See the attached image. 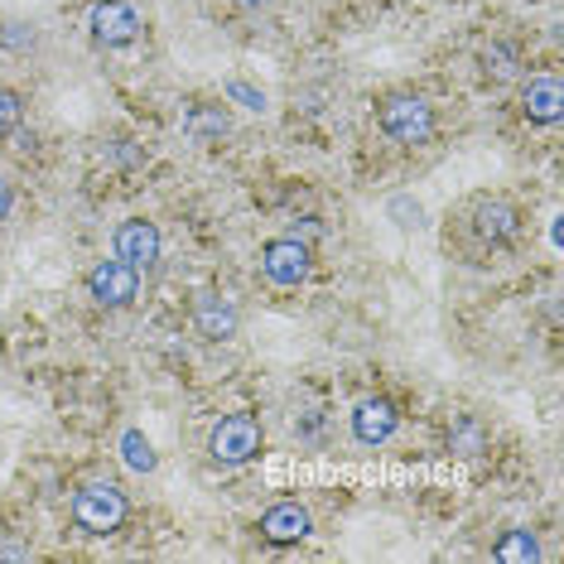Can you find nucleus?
I'll return each instance as SVG.
<instances>
[{"label": "nucleus", "mask_w": 564, "mask_h": 564, "mask_svg": "<svg viewBox=\"0 0 564 564\" xmlns=\"http://www.w3.org/2000/svg\"><path fill=\"white\" fill-rule=\"evenodd\" d=\"M434 107H430V97H420V93H387L377 101V131L391 140V145H405V150H415V145H430L434 140Z\"/></svg>", "instance_id": "obj_1"}, {"label": "nucleus", "mask_w": 564, "mask_h": 564, "mask_svg": "<svg viewBox=\"0 0 564 564\" xmlns=\"http://www.w3.org/2000/svg\"><path fill=\"white\" fill-rule=\"evenodd\" d=\"M126 517H131V497H126L121 482H83L73 492V521H78L83 535H117Z\"/></svg>", "instance_id": "obj_2"}, {"label": "nucleus", "mask_w": 564, "mask_h": 564, "mask_svg": "<svg viewBox=\"0 0 564 564\" xmlns=\"http://www.w3.org/2000/svg\"><path fill=\"white\" fill-rule=\"evenodd\" d=\"M464 223H468V232L478 237L482 247L497 251V247H511V241L521 237L525 213L507 194H473L468 208H464Z\"/></svg>", "instance_id": "obj_3"}, {"label": "nucleus", "mask_w": 564, "mask_h": 564, "mask_svg": "<svg viewBox=\"0 0 564 564\" xmlns=\"http://www.w3.org/2000/svg\"><path fill=\"white\" fill-rule=\"evenodd\" d=\"M265 434H261V420L251 410H237V415H223L208 434V458L217 468H241L261 454Z\"/></svg>", "instance_id": "obj_4"}, {"label": "nucleus", "mask_w": 564, "mask_h": 564, "mask_svg": "<svg viewBox=\"0 0 564 564\" xmlns=\"http://www.w3.org/2000/svg\"><path fill=\"white\" fill-rule=\"evenodd\" d=\"M261 275L275 290H300L314 275V247L300 237H271L261 247Z\"/></svg>", "instance_id": "obj_5"}, {"label": "nucleus", "mask_w": 564, "mask_h": 564, "mask_svg": "<svg viewBox=\"0 0 564 564\" xmlns=\"http://www.w3.org/2000/svg\"><path fill=\"white\" fill-rule=\"evenodd\" d=\"M87 30H93V40L101 48H131L145 34V20H140V10L131 0H97L87 10Z\"/></svg>", "instance_id": "obj_6"}, {"label": "nucleus", "mask_w": 564, "mask_h": 564, "mask_svg": "<svg viewBox=\"0 0 564 564\" xmlns=\"http://www.w3.org/2000/svg\"><path fill=\"white\" fill-rule=\"evenodd\" d=\"M87 294H93V304H101V310H126V304H135V294H140V271L126 265L121 256L97 261L93 271H87Z\"/></svg>", "instance_id": "obj_7"}, {"label": "nucleus", "mask_w": 564, "mask_h": 564, "mask_svg": "<svg viewBox=\"0 0 564 564\" xmlns=\"http://www.w3.org/2000/svg\"><path fill=\"white\" fill-rule=\"evenodd\" d=\"M160 251H164V241L150 217H126V223H117V232H111V256H121L135 271H155Z\"/></svg>", "instance_id": "obj_8"}, {"label": "nucleus", "mask_w": 564, "mask_h": 564, "mask_svg": "<svg viewBox=\"0 0 564 564\" xmlns=\"http://www.w3.org/2000/svg\"><path fill=\"white\" fill-rule=\"evenodd\" d=\"M184 140L188 145H198V150H213V145H223L227 135H232V111L223 107V101H188L184 107Z\"/></svg>", "instance_id": "obj_9"}, {"label": "nucleus", "mask_w": 564, "mask_h": 564, "mask_svg": "<svg viewBox=\"0 0 564 564\" xmlns=\"http://www.w3.org/2000/svg\"><path fill=\"white\" fill-rule=\"evenodd\" d=\"M564 111V83L560 73H531L521 83V117L531 126H555Z\"/></svg>", "instance_id": "obj_10"}, {"label": "nucleus", "mask_w": 564, "mask_h": 564, "mask_svg": "<svg viewBox=\"0 0 564 564\" xmlns=\"http://www.w3.org/2000/svg\"><path fill=\"white\" fill-rule=\"evenodd\" d=\"M194 328H198V338H208V343L237 338V328H241L237 304L227 300V294H217V290H203L194 300Z\"/></svg>", "instance_id": "obj_11"}, {"label": "nucleus", "mask_w": 564, "mask_h": 564, "mask_svg": "<svg viewBox=\"0 0 564 564\" xmlns=\"http://www.w3.org/2000/svg\"><path fill=\"white\" fill-rule=\"evenodd\" d=\"M395 430H401V410H395V401H387V395H367V401L352 405L357 444H387Z\"/></svg>", "instance_id": "obj_12"}, {"label": "nucleus", "mask_w": 564, "mask_h": 564, "mask_svg": "<svg viewBox=\"0 0 564 564\" xmlns=\"http://www.w3.org/2000/svg\"><path fill=\"white\" fill-rule=\"evenodd\" d=\"M256 531H261L265 545H294L314 531V517H310V507H300V502H280V507L265 511Z\"/></svg>", "instance_id": "obj_13"}, {"label": "nucleus", "mask_w": 564, "mask_h": 564, "mask_svg": "<svg viewBox=\"0 0 564 564\" xmlns=\"http://www.w3.org/2000/svg\"><path fill=\"white\" fill-rule=\"evenodd\" d=\"M444 448L454 458H482L487 454V425L478 415H454L448 420V434H444Z\"/></svg>", "instance_id": "obj_14"}, {"label": "nucleus", "mask_w": 564, "mask_h": 564, "mask_svg": "<svg viewBox=\"0 0 564 564\" xmlns=\"http://www.w3.org/2000/svg\"><path fill=\"white\" fill-rule=\"evenodd\" d=\"M492 560H502V564H531V560H541V541H535L531 531H507L502 541L492 545Z\"/></svg>", "instance_id": "obj_15"}, {"label": "nucleus", "mask_w": 564, "mask_h": 564, "mask_svg": "<svg viewBox=\"0 0 564 564\" xmlns=\"http://www.w3.org/2000/svg\"><path fill=\"white\" fill-rule=\"evenodd\" d=\"M517 73H521V58H517L511 44H492L482 54V78L487 83H507V78H517Z\"/></svg>", "instance_id": "obj_16"}, {"label": "nucleus", "mask_w": 564, "mask_h": 564, "mask_svg": "<svg viewBox=\"0 0 564 564\" xmlns=\"http://www.w3.org/2000/svg\"><path fill=\"white\" fill-rule=\"evenodd\" d=\"M121 458H126V468H135V473L155 468V448H150V440L140 430H126L121 434Z\"/></svg>", "instance_id": "obj_17"}, {"label": "nucleus", "mask_w": 564, "mask_h": 564, "mask_svg": "<svg viewBox=\"0 0 564 564\" xmlns=\"http://www.w3.org/2000/svg\"><path fill=\"white\" fill-rule=\"evenodd\" d=\"M24 126V93L0 87V140H10Z\"/></svg>", "instance_id": "obj_18"}, {"label": "nucleus", "mask_w": 564, "mask_h": 564, "mask_svg": "<svg viewBox=\"0 0 564 564\" xmlns=\"http://www.w3.org/2000/svg\"><path fill=\"white\" fill-rule=\"evenodd\" d=\"M223 97H227V101H237L241 111H256V117L265 111V93H261V87H251V83H241V78L223 83Z\"/></svg>", "instance_id": "obj_19"}, {"label": "nucleus", "mask_w": 564, "mask_h": 564, "mask_svg": "<svg viewBox=\"0 0 564 564\" xmlns=\"http://www.w3.org/2000/svg\"><path fill=\"white\" fill-rule=\"evenodd\" d=\"M0 48H15V54H24V48H34V24L6 20V24H0Z\"/></svg>", "instance_id": "obj_20"}, {"label": "nucleus", "mask_w": 564, "mask_h": 564, "mask_svg": "<svg viewBox=\"0 0 564 564\" xmlns=\"http://www.w3.org/2000/svg\"><path fill=\"white\" fill-rule=\"evenodd\" d=\"M10 208H15V184H10V178L0 174V223L10 217Z\"/></svg>", "instance_id": "obj_21"}, {"label": "nucleus", "mask_w": 564, "mask_h": 564, "mask_svg": "<svg viewBox=\"0 0 564 564\" xmlns=\"http://www.w3.org/2000/svg\"><path fill=\"white\" fill-rule=\"evenodd\" d=\"M290 237H300V241H314V237H324V223H318V217H304V223L294 227Z\"/></svg>", "instance_id": "obj_22"}, {"label": "nucleus", "mask_w": 564, "mask_h": 564, "mask_svg": "<svg viewBox=\"0 0 564 564\" xmlns=\"http://www.w3.org/2000/svg\"><path fill=\"white\" fill-rule=\"evenodd\" d=\"M232 6H241V10H261V6H271V0H232Z\"/></svg>", "instance_id": "obj_23"}]
</instances>
